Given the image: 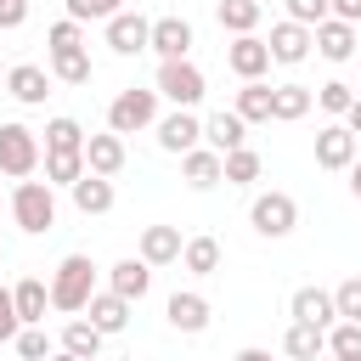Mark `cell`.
Masks as SVG:
<instances>
[{
	"label": "cell",
	"mask_w": 361,
	"mask_h": 361,
	"mask_svg": "<svg viewBox=\"0 0 361 361\" xmlns=\"http://www.w3.org/2000/svg\"><path fill=\"white\" fill-rule=\"evenodd\" d=\"M152 45V23L141 17V11H118V17H107V51L113 56H135V51H147Z\"/></svg>",
	"instance_id": "obj_7"
},
{
	"label": "cell",
	"mask_w": 361,
	"mask_h": 361,
	"mask_svg": "<svg viewBox=\"0 0 361 361\" xmlns=\"http://www.w3.org/2000/svg\"><path fill=\"white\" fill-rule=\"evenodd\" d=\"M350 192H355V197H361V158H355V164H350Z\"/></svg>",
	"instance_id": "obj_47"
},
{
	"label": "cell",
	"mask_w": 361,
	"mask_h": 361,
	"mask_svg": "<svg viewBox=\"0 0 361 361\" xmlns=\"http://www.w3.org/2000/svg\"><path fill=\"white\" fill-rule=\"evenodd\" d=\"M0 85H6V62H0Z\"/></svg>",
	"instance_id": "obj_50"
},
{
	"label": "cell",
	"mask_w": 361,
	"mask_h": 361,
	"mask_svg": "<svg viewBox=\"0 0 361 361\" xmlns=\"http://www.w3.org/2000/svg\"><path fill=\"white\" fill-rule=\"evenodd\" d=\"M85 124L79 118H51L45 124V152H85Z\"/></svg>",
	"instance_id": "obj_32"
},
{
	"label": "cell",
	"mask_w": 361,
	"mask_h": 361,
	"mask_svg": "<svg viewBox=\"0 0 361 361\" xmlns=\"http://www.w3.org/2000/svg\"><path fill=\"white\" fill-rule=\"evenodd\" d=\"M17 333H23L17 299H11V288H0V344H17Z\"/></svg>",
	"instance_id": "obj_42"
},
{
	"label": "cell",
	"mask_w": 361,
	"mask_h": 361,
	"mask_svg": "<svg viewBox=\"0 0 361 361\" xmlns=\"http://www.w3.org/2000/svg\"><path fill=\"white\" fill-rule=\"evenodd\" d=\"M282 355H288V361H322V355H327V333L310 327V322H293L288 338H282Z\"/></svg>",
	"instance_id": "obj_27"
},
{
	"label": "cell",
	"mask_w": 361,
	"mask_h": 361,
	"mask_svg": "<svg viewBox=\"0 0 361 361\" xmlns=\"http://www.w3.org/2000/svg\"><path fill=\"white\" fill-rule=\"evenodd\" d=\"M152 130H158V147H164V152H192V147H203V118H197L192 107L164 113Z\"/></svg>",
	"instance_id": "obj_10"
},
{
	"label": "cell",
	"mask_w": 361,
	"mask_h": 361,
	"mask_svg": "<svg viewBox=\"0 0 361 361\" xmlns=\"http://www.w3.org/2000/svg\"><path fill=\"white\" fill-rule=\"evenodd\" d=\"M79 45H85V23L62 17V23H51V28H45V51H79Z\"/></svg>",
	"instance_id": "obj_36"
},
{
	"label": "cell",
	"mask_w": 361,
	"mask_h": 361,
	"mask_svg": "<svg viewBox=\"0 0 361 361\" xmlns=\"http://www.w3.org/2000/svg\"><path fill=\"white\" fill-rule=\"evenodd\" d=\"M271 90H276V85H265V79H243L231 113H237L243 124H271Z\"/></svg>",
	"instance_id": "obj_25"
},
{
	"label": "cell",
	"mask_w": 361,
	"mask_h": 361,
	"mask_svg": "<svg viewBox=\"0 0 361 361\" xmlns=\"http://www.w3.org/2000/svg\"><path fill=\"white\" fill-rule=\"evenodd\" d=\"M158 90H141V85H130V90H118L113 102H107V130H118V135H135V130H152L164 113H158Z\"/></svg>",
	"instance_id": "obj_3"
},
{
	"label": "cell",
	"mask_w": 361,
	"mask_h": 361,
	"mask_svg": "<svg viewBox=\"0 0 361 361\" xmlns=\"http://www.w3.org/2000/svg\"><path fill=\"white\" fill-rule=\"evenodd\" d=\"M333 17H344V23H361V0H333Z\"/></svg>",
	"instance_id": "obj_44"
},
{
	"label": "cell",
	"mask_w": 361,
	"mask_h": 361,
	"mask_svg": "<svg viewBox=\"0 0 361 361\" xmlns=\"http://www.w3.org/2000/svg\"><path fill=\"white\" fill-rule=\"evenodd\" d=\"M316 51H322L327 62H350V56H355V23H344V17L316 23Z\"/></svg>",
	"instance_id": "obj_22"
},
{
	"label": "cell",
	"mask_w": 361,
	"mask_h": 361,
	"mask_svg": "<svg viewBox=\"0 0 361 361\" xmlns=\"http://www.w3.org/2000/svg\"><path fill=\"white\" fill-rule=\"evenodd\" d=\"M333 361H361V355H333Z\"/></svg>",
	"instance_id": "obj_49"
},
{
	"label": "cell",
	"mask_w": 361,
	"mask_h": 361,
	"mask_svg": "<svg viewBox=\"0 0 361 361\" xmlns=\"http://www.w3.org/2000/svg\"><path fill=\"white\" fill-rule=\"evenodd\" d=\"M11 220L28 231V237H45L51 226H56V186L51 180H17L11 186Z\"/></svg>",
	"instance_id": "obj_1"
},
{
	"label": "cell",
	"mask_w": 361,
	"mask_h": 361,
	"mask_svg": "<svg viewBox=\"0 0 361 361\" xmlns=\"http://www.w3.org/2000/svg\"><path fill=\"white\" fill-rule=\"evenodd\" d=\"M11 299H17L23 327H39V322H45V305H51V282H45V276H23V282L11 288Z\"/></svg>",
	"instance_id": "obj_26"
},
{
	"label": "cell",
	"mask_w": 361,
	"mask_h": 361,
	"mask_svg": "<svg viewBox=\"0 0 361 361\" xmlns=\"http://www.w3.org/2000/svg\"><path fill=\"white\" fill-rule=\"evenodd\" d=\"M214 17L226 34H254L265 11H259V0H214Z\"/></svg>",
	"instance_id": "obj_29"
},
{
	"label": "cell",
	"mask_w": 361,
	"mask_h": 361,
	"mask_svg": "<svg viewBox=\"0 0 361 361\" xmlns=\"http://www.w3.org/2000/svg\"><path fill=\"white\" fill-rule=\"evenodd\" d=\"M310 107H316V90H310V85H293V79H288V85L271 90V124H299Z\"/></svg>",
	"instance_id": "obj_21"
},
{
	"label": "cell",
	"mask_w": 361,
	"mask_h": 361,
	"mask_svg": "<svg viewBox=\"0 0 361 361\" xmlns=\"http://www.w3.org/2000/svg\"><path fill=\"white\" fill-rule=\"evenodd\" d=\"M288 17H293V23H305V28H316V23H327V17H333V0H288Z\"/></svg>",
	"instance_id": "obj_41"
},
{
	"label": "cell",
	"mask_w": 361,
	"mask_h": 361,
	"mask_svg": "<svg viewBox=\"0 0 361 361\" xmlns=\"http://www.w3.org/2000/svg\"><path fill=\"white\" fill-rule=\"evenodd\" d=\"M327 355H361V322H333L327 327Z\"/></svg>",
	"instance_id": "obj_37"
},
{
	"label": "cell",
	"mask_w": 361,
	"mask_h": 361,
	"mask_svg": "<svg viewBox=\"0 0 361 361\" xmlns=\"http://www.w3.org/2000/svg\"><path fill=\"white\" fill-rule=\"evenodd\" d=\"M0 259H6V248H0Z\"/></svg>",
	"instance_id": "obj_51"
},
{
	"label": "cell",
	"mask_w": 361,
	"mask_h": 361,
	"mask_svg": "<svg viewBox=\"0 0 361 361\" xmlns=\"http://www.w3.org/2000/svg\"><path fill=\"white\" fill-rule=\"evenodd\" d=\"M118 11H124V0H68V17L73 23H107Z\"/></svg>",
	"instance_id": "obj_38"
},
{
	"label": "cell",
	"mask_w": 361,
	"mask_h": 361,
	"mask_svg": "<svg viewBox=\"0 0 361 361\" xmlns=\"http://www.w3.org/2000/svg\"><path fill=\"white\" fill-rule=\"evenodd\" d=\"M85 169L113 180V175L124 169V135H118V130H102V135H90V141H85Z\"/></svg>",
	"instance_id": "obj_19"
},
{
	"label": "cell",
	"mask_w": 361,
	"mask_h": 361,
	"mask_svg": "<svg viewBox=\"0 0 361 361\" xmlns=\"http://www.w3.org/2000/svg\"><path fill=\"white\" fill-rule=\"evenodd\" d=\"M248 226H254L259 237H288V231L299 226V203H293L288 192H259V197L248 203Z\"/></svg>",
	"instance_id": "obj_6"
},
{
	"label": "cell",
	"mask_w": 361,
	"mask_h": 361,
	"mask_svg": "<svg viewBox=\"0 0 361 361\" xmlns=\"http://www.w3.org/2000/svg\"><path fill=\"white\" fill-rule=\"evenodd\" d=\"M344 124H350V135H361V96L350 102V113H344Z\"/></svg>",
	"instance_id": "obj_45"
},
{
	"label": "cell",
	"mask_w": 361,
	"mask_h": 361,
	"mask_svg": "<svg viewBox=\"0 0 361 361\" xmlns=\"http://www.w3.org/2000/svg\"><path fill=\"white\" fill-rule=\"evenodd\" d=\"M130 310H135V305H130L124 293H113V288H96V293H90V305H85V316H90V322H96L107 338L130 327Z\"/></svg>",
	"instance_id": "obj_16"
},
{
	"label": "cell",
	"mask_w": 361,
	"mask_h": 361,
	"mask_svg": "<svg viewBox=\"0 0 361 361\" xmlns=\"http://www.w3.org/2000/svg\"><path fill=\"white\" fill-rule=\"evenodd\" d=\"M45 164V147L28 124H0V175L6 180H28Z\"/></svg>",
	"instance_id": "obj_4"
},
{
	"label": "cell",
	"mask_w": 361,
	"mask_h": 361,
	"mask_svg": "<svg viewBox=\"0 0 361 361\" xmlns=\"http://www.w3.org/2000/svg\"><path fill=\"white\" fill-rule=\"evenodd\" d=\"M90 293H96V265H90V254H68V259L51 271V310L79 316V310L90 305Z\"/></svg>",
	"instance_id": "obj_2"
},
{
	"label": "cell",
	"mask_w": 361,
	"mask_h": 361,
	"mask_svg": "<svg viewBox=\"0 0 361 361\" xmlns=\"http://www.w3.org/2000/svg\"><path fill=\"white\" fill-rule=\"evenodd\" d=\"M180 175H186L192 192H209V186L226 180V158L214 147H192V152H180Z\"/></svg>",
	"instance_id": "obj_15"
},
{
	"label": "cell",
	"mask_w": 361,
	"mask_h": 361,
	"mask_svg": "<svg viewBox=\"0 0 361 361\" xmlns=\"http://www.w3.org/2000/svg\"><path fill=\"white\" fill-rule=\"evenodd\" d=\"M6 96L23 102V107H39V102L51 96V68H39V62H17V68H6Z\"/></svg>",
	"instance_id": "obj_12"
},
{
	"label": "cell",
	"mask_w": 361,
	"mask_h": 361,
	"mask_svg": "<svg viewBox=\"0 0 361 361\" xmlns=\"http://www.w3.org/2000/svg\"><path fill=\"white\" fill-rule=\"evenodd\" d=\"M102 338H107V333H102L90 316H73V322L62 327V350H73V355H85V361L102 355Z\"/></svg>",
	"instance_id": "obj_28"
},
{
	"label": "cell",
	"mask_w": 361,
	"mask_h": 361,
	"mask_svg": "<svg viewBox=\"0 0 361 361\" xmlns=\"http://www.w3.org/2000/svg\"><path fill=\"white\" fill-rule=\"evenodd\" d=\"M203 147H214V152L226 158V152L248 147V124H243L237 113H226V107H220V113H209V118H203Z\"/></svg>",
	"instance_id": "obj_18"
},
{
	"label": "cell",
	"mask_w": 361,
	"mask_h": 361,
	"mask_svg": "<svg viewBox=\"0 0 361 361\" xmlns=\"http://www.w3.org/2000/svg\"><path fill=\"white\" fill-rule=\"evenodd\" d=\"M180 248H186V237H180V226H141V259L158 271V265H180Z\"/></svg>",
	"instance_id": "obj_13"
},
{
	"label": "cell",
	"mask_w": 361,
	"mask_h": 361,
	"mask_svg": "<svg viewBox=\"0 0 361 361\" xmlns=\"http://www.w3.org/2000/svg\"><path fill=\"white\" fill-rule=\"evenodd\" d=\"M226 68H231L237 79H265V73H271V45H265L259 34H231Z\"/></svg>",
	"instance_id": "obj_9"
},
{
	"label": "cell",
	"mask_w": 361,
	"mask_h": 361,
	"mask_svg": "<svg viewBox=\"0 0 361 361\" xmlns=\"http://www.w3.org/2000/svg\"><path fill=\"white\" fill-rule=\"evenodd\" d=\"M259 152L254 147H237V152H226V186H248V180H259Z\"/></svg>",
	"instance_id": "obj_34"
},
{
	"label": "cell",
	"mask_w": 361,
	"mask_h": 361,
	"mask_svg": "<svg viewBox=\"0 0 361 361\" xmlns=\"http://www.w3.org/2000/svg\"><path fill=\"white\" fill-rule=\"evenodd\" d=\"M180 265H186L192 276H214V271H220V243H214V237H186Z\"/></svg>",
	"instance_id": "obj_31"
},
{
	"label": "cell",
	"mask_w": 361,
	"mask_h": 361,
	"mask_svg": "<svg viewBox=\"0 0 361 361\" xmlns=\"http://www.w3.org/2000/svg\"><path fill=\"white\" fill-rule=\"evenodd\" d=\"M51 361H85V355H73V350H62V344H56V350H51Z\"/></svg>",
	"instance_id": "obj_48"
},
{
	"label": "cell",
	"mask_w": 361,
	"mask_h": 361,
	"mask_svg": "<svg viewBox=\"0 0 361 361\" xmlns=\"http://www.w3.org/2000/svg\"><path fill=\"white\" fill-rule=\"evenodd\" d=\"M237 361H271V350H254L248 344V350H237Z\"/></svg>",
	"instance_id": "obj_46"
},
{
	"label": "cell",
	"mask_w": 361,
	"mask_h": 361,
	"mask_svg": "<svg viewBox=\"0 0 361 361\" xmlns=\"http://www.w3.org/2000/svg\"><path fill=\"white\" fill-rule=\"evenodd\" d=\"M271 62H282V68H293V62H305L310 51H316V28H305V23H293V17H282L276 28H271Z\"/></svg>",
	"instance_id": "obj_8"
},
{
	"label": "cell",
	"mask_w": 361,
	"mask_h": 361,
	"mask_svg": "<svg viewBox=\"0 0 361 361\" xmlns=\"http://www.w3.org/2000/svg\"><path fill=\"white\" fill-rule=\"evenodd\" d=\"M361 135H350V124H322L316 130V169H350L361 152H355Z\"/></svg>",
	"instance_id": "obj_11"
},
{
	"label": "cell",
	"mask_w": 361,
	"mask_h": 361,
	"mask_svg": "<svg viewBox=\"0 0 361 361\" xmlns=\"http://www.w3.org/2000/svg\"><path fill=\"white\" fill-rule=\"evenodd\" d=\"M288 316L293 322H310V327H333L338 322V305H333V293L327 288H293V299H288Z\"/></svg>",
	"instance_id": "obj_14"
},
{
	"label": "cell",
	"mask_w": 361,
	"mask_h": 361,
	"mask_svg": "<svg viewBox=\"0 0 361 361\" xmlns=\"http://www.w3.org/2000/svg\"><path fill=\"white\" fill-rule=\"evenodd\" d=\"M164 316H169L175 333H203V327H209V299H203V293H169Z\"/></svg>",
	"instance_id": "obj_24"
},
{
	"label": "cell",
	"mask_w": 361,
	"mask_h": 361,
	"mask_svg": "<svg viewBox=\"0 0 361 361\" xmlns=\"http://www.w3.org/2000/svg\"><path fill=\"white\" fill-rule=\"evenodd\" d=\"M152 90H158L164 102H175V107H197L209 85H203V68H197V62L175 56V62H158V79H152Z\"/></svg>",
	"instance_id": "obj_5"
},
{
	"label": "cell",
	"mask_w": 361,
	"mask_h": 361,
	"mask_svg": "<svg viewBox=\"0 0 361 361\" xmlns=\"http://www.w3.org/2000/svg\"><path fill=\"white\" fill-rule=\"evenodd\" d=\"M85 175V152H45V180L51 186H73Z\"/></svg>",
	"instance_id": "obj_33"
},
{
	"label": "cell",
	"mask_w": 361,
	"mask_h": 361,
	"mask_svg": "<svg viewBox=\"0 0 361 361\" xmlns=\"http://www.w3.org/2000/svg\"><path fill=\"white\" fill-rule=\"evenodd\" d=\"M333 305H338V322H361V276H344L333 288Z\"/></svg>",
	"instance_id": "obj_39"
},
{
	"label": "cell",
	"mask_w": 361,
	"mask_h": 361,
	"mask_svg": "<svg viewBox=\"0 0 361 361\" xmlns=\"http://www.w3.org/2000/svg\"><path fill=\"white\" fill-rule=\"evenodd\" d=\"M51 350H56V344L45 338V327H23V333H17V355H23V361H51Z\"/></svg>",
	"instance_id": "obj_40"
},
{
	"label": "cell",
	"mask_w": 361,
	"mask_h": 361,
	"mask_svg": "<svg viewBox=\"0 0 361 361\" xmlns=\"http://www.w3.org/2000/svg\"><path fill=\"white\" fill-rule=\"evenodd\" d=\"M350 102H355V85H344V79H327V85L316 90V107H322V113H333V118H344V113H350Z\"/></svg>",
	"instance_id": "obj_35"
},
{
	"label": "cell",
	"mask_w": 361,
	"mask_h": 361,
	"mask_svg": "<svg viewBox=\"0 0 361 361\" xmlns=\"http://www.w3.org/2000/svg\"><path fill=\"white\" fill-rule=\"evenodd\" d=\"M68 192H73V209H79V214H107V209H113V197H118V192H113V180H107V175H90V169H85Z\"/></svg>",
	"instance_id": "obj_23"
},
{
	"label": "cell",
	"mask_w": 361,
	"mask_h": 361,
	"mask_svg": "<svg viewBox=\"0 0 361 361\" xmlns=\"http://www.w3.org/2000/svg\"><path fill=\"white\" fill-rule=\"evenodd\" d=\"M90 51L79 45V51H51V79H62V85H90Z\"/></svg>",
	"instance_id": "obj_30"
},
{
	"label": "cell",
	"mask_w": 361,
	"mask_h": 361,
	"mask_svg": "<svg viewBox=\"0 0 361 361\" xmlns=\"http://www.w3.org/2000/svg\"><path fill=\"white\" fill-rule=\"evenodd\" d=\"M147 51H158V62L186 56V51H192V23H186V17H152V45H147Z\"/></svg>",
	"instance_id": "obj_17"
},
{
	"label": "cell",
	"mask_w": 361,
	"mask_h": 361,
	"mask_svg": "<svg viewBox=\"0 0 361 361\" xmlns=\"http://www.w3.org/2000/svg\"><path fill=\"white\" fill-rule=\"evenodd\" d=\"M107 288H113V293H124L130 305H141V299H147V288H152V265H147L141 254H130V259H118V265L107 271Z\"/></svg>",
	"instance_id": "obj_20"
},
{
	"label": "cell",
	"mask_w": 361,
	"mask_h": 361,
	"mask_svg": "<svg viewBox=\"0 0 361 361\" xmlns=\"http://www.w3.org/2000/svg\"><path fill=\"white\" fill-rule=\"evenodd\" d=\"M28 23V0H0V28H23Z\"/></svg>",
	"instance_id": "obj_43"
}]
</instances>
